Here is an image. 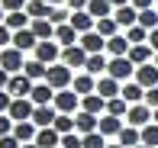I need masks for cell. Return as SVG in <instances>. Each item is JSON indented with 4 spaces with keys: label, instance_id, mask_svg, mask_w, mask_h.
Segmentation results:
<instances>
[{
    "label": "cell",
    "instance_id": "44dd1931",
    "mask_svg": "<svg viewBox=\"0 0 158 148\" xmlns=\"http://www.w3.org/2000/svg\"><path fill=\"white\" fill-rule=\"evenodd\" d=\"M126 58L132 61L135 68H139V65H148V61H152V45H148V42H142V45H132Z\"/></svg>",
    "mask_w": 158,
    "mask_h": 148
},
{
    "label": "cell",
    "instance_id": "94428289",
    "mask_svg": "<svg viewBox=\"0 0 158 148\" xmlns=\"http://www.w3.org/2000/svg\"><path fill=\"white\" fill-rule=\"evenodd\" d=\"M155 122H158V110H155Z\"/></svg>",
    "mask_w": 158,
    "mask_h": 148
},
{
    "label": "cell",
    "instance_id": "484cf974",
    "mask_svg": "<svg viewBox=\"0 0 158 148\" xmlns=\"http://www.w3.org/2000/svg\"><path fill=\"white\" fill-rule=\"evenodd\" d=\"M81 45L87 48L90 55H97V52H103V48H106V39L94 29V32H84V36H81Z\"/></svg>",
    "mask_w": 158,
    "mask_h": 148
},
{
    "label": "cell",
    "instance_id": "f6af8a7d",
    "mask_svg": "<svg viewBox=\"0 0 158 148\" xmlns=\"http://www.w3.org/2000/svg\"><path fill=\"white\" fill-rule=\"evenodd\" d=\"M48 19H52L55 26H64V23L71 19V13H68V10H61V6H55V10H52V16H48Z\"/></svg>",
    "mask_w": 158,
    "mask_h": 148
},
{
    "label": "cell",
    "instance_id": "f5cc1de1",
    "mask_svg": "<svg viewBox=\"0 0 158 148\" xmlns=\"http://www.w3.org/2000/svg\"><path fill=\"white\" fill-rule=\"evenodd\" d=\"M135 10H152V0H132Z\"/></svg>",
    "mask_w": 158,
    "mask_h": 148
},
{
    "label": "cell",
    "instance_id": "d6986e66",
    "mask_svg": "<svg viewBox=\"0 0 158 148\" xmlns=\"http://www.w3.org/2000/svg\"><path fill=\"white\" fill-rule=\"evenodd\" d=\"M35 145H39V148H61V132L55 129V126H48V129H39V135H35Z\"/></svg>",
    "mask_w": 158,
    "mask_h": 148
},
{
    "label": "cell",
    "instance_id": "7402d4cb",
    "mask_svg": "<svg viewBox=\"0 0 158 148\" xmlns=\"http://www.w3.org/2000/svg\"><path fill=\"white\" fill-rule=\"evenodd\" d=\"M71 87H74L81 97L97 94V77H94V74H74V84H71Z\"/></svg>",
    "mask_w": 158,
    "mask_h": 148
},
{
    "label": "cell",
    "instance_id": "6da1fadb",
    "mask_svg": "<svg viewBox=\"0 0 158 148\" xmlns=\"http://www.w3.org/2000/svg\"><path fill=\"white\" fill-rule=\"evenodd\" d=\"M45 84L48 87H55V90H68L71 84H74V74H71V68L64 65H48V74H45Z\"/></svg>",
    "mask_w": 158,
    "mask_h": 148
},
{
    "label": "cell",
    "instance_id": "603a6c76",
    "mask_svg": "<svg viewBox=\"0 0 158 148\" xmlns=\"http://www.w3.org/2000/svg\"><path fill=\"white\" fill-rule=\"evenodd\" d=\"M52 10H55V6L48 3V0H29V3H26V13H29L32 19H48Z\"/></svg>",
    "mask_w": 158,
    "mask_h": 148
},
{
    "label": "cell",
    "instance_id": "9f6ffc18",
    "mask_svg": "<svg viewBox=\"0 0 158 148\" xmlns=\"http://www.w3.org/2000/svg\"><path fill=\"white\" fill-rule=\"evenodd\" d=\"M0 23H6V10H3V3H0Z\"/></svg>",
    "mask_w": 158,
    "mask_h": 148
},
{
    "label": "cell",
    "instance_id": "be15d7a7",
    "mask_svg": "<svg viewBox=\"0 0 158 148\" xmlns=\"http://www.w3.org/2000/svg\"><path fill=\"white\" fill-rule=\"evenodd\" d=\"M155 65H158V55H155Z\"/></svg>",
    "mask_w": 158,
    "mask_h": 148
},
{
    "label": "cell",
    "instance_id": "f1b7e54d",
    "mask_svg": "<svg viewBox=\"0 0 158 148\" xmlns=\"http://www.w3.org/2000/svg\"><path fill=\"white\" fill-rule=\"evenodd\" d=\"M6 26H10L13 32H16V29H26V26H32V16L26 10H13V13H6Z\"/></svg>",
    "mask_w": 158,
    "mask_h": 148
},
{
    "label": "cell",
    "instance_id": "83f0119b",
    "mask_svg": "<svg viewBox=\"0 0 158 148\" xmlns=\"http://www.w3.org/2000/svg\"><path fill=\"white\" fill-rule=\"evenodd\" d=\"M119 97H123V100H129V103H142V100H145V87H142V84H135V81H126Z\"/></svg>",
    "mask_w": 158,
    "mask_h": 148
},
{
    "label": "cell",
    "instance_id": "7dc6e473",
    "mask_svg": "<svg viewBox=\"0 0 158 148\" xmlns=\"http://www.w3.org/2000/svg\"><path fill=\"white\" fill-rule=\"evenodd\" d=\"M0 148H23V142H19L16 135H3L0 138Z\"/></svg>",
    "mask_w": 158,
    "mask_h": 148
},
{
    "label": "cell",
    "instance_id": "ffe728a7",
    "mask_svg": "<svg viewBox=\"0 0 158 148\" xmlns=\"http://www.w3.org/2000/svg\"><path fill=\"white\" fill-rule=\"evenodd\" d=\"M13 135H16L23 145H26V142H35V135H39V126H35L32 119H26V122H16V126H13Z\"/></svg>",
    "mask_w": 158,
    "mask_h": 148
},
{
    "label": "cell",
    "instance_id": "d590c367",
    "mask_svg": "<svg viewBox=\"0 0 158 148\" xmlns=\"http://www.w3.org/2000/svg\"><path fill=\"white\" fill-rule=\"evenodd\" d=\"M106 113L123 119L126 113H129V100H123V97H113V100H106Z\"/></svg>",
    "mask_w": 158,
    "mask_h": 148
},
{
    "label": "cell",
    "instance_id": "6125c7cd",
    "mask_svg": "<svg viewBox=\"0 0 158 148\" xmlns=\"http://www.w3.org/2000/svg\"><path fill=\"white\" fill-rule=\"evenodd\" d=\"M135 148H148V145H135Z\"/></svg>",
    "mask_w": 158,
    "mask_h": 148
},
{
    "label": "cell",
    "instance_id": "e7e4bbea",
    "mask_svg": "<svg viewBox=\"0 0 158 148\" xmlns=\"http://www.w3.org/2000/svg\"><path fill=\"white\" fill-rule=\"evenodd\" d=\"M0 52H3V48H0Z\"/></svg>",
    "mask_w": 158,
    "mask_h": 148
},
{
    "label": "cell",
    "instance_id": "7bdbcfd3",
    "mask_svg": "<svg viewBox=\"0 0 158 148\" xmlns=\"http://www.w3.org/2000/svg\"><path fill=\"white\" fill-rule=\"evenodd\" d=\"M13 126H16V122H13L10 113H0V138H3V135H13Z\"/></svg>",
    "mask_w": 158,
    "mask_h": 148
},
{
    "label": "cell",
    "instance_id": "d4e9b609",
    "mask_svg": "<svg viewBox=\"0 0 158 148\" xmlns=\"http://www.w3.org/2000/svg\"><path fill=\"white\" fill-rule=\"evenodd\" d=\"M116 138H119L123 148H135V145H142V129H139V126H126Z\"/></svg>",
    "mask_w": 158,
    "mask_h": 148
},
{
    "label": "cell",
    "instance_id": "816d5d0a",
    "mask_svg": "<svg viewBox=\"0 0 158 148\" xmlns=\"http://www.w3.org/2000/svg\"><path fill=\"white\" fill-rule=\"evenodd\" d=\"M10 77H13L10 71H3V68H0V90H6V84H10Z\"/></svg>",
    "mask_w": 158,
    "mask_h": 148
},
{
    "label": "cell",
    "instance_id": "91938a15",
    "mask_svg": "<svg viewBox=\"0 0 158 148\" xmlns=\"http://www.w3.org/2000/svg\"><path fill=\"white\" fill-rule=\"evenodd\" d=\"M106 148H123V145H106Z\"/></svg>",
    "mask_w": 158,
    "mask_h": 148
},
{
    "label": "cell",
    "instance_id": "74e56055",
    "mask_svg": "<svg viewBox=\"0 0 158 148\" xmlns=\"http://www.w3.org/2000/svg\"><path fill=\"white\" fill-rule=\"evenodd\" d=\"M55 129H58L61 135H68V132H77V129H74V116H71V113H58V119H55Z\"/></svg>",
    "mask_w": 158,
    "mask_h": 148
},
{
    "label": "cell",
    "instance_id": "9c48e42d",
    "mask_svg": "<svg viewBox=\"0 0 158 148\" xmlns=\"http://www.w3.org/2000/svg\"><path fill=\"white\" fill-rule=\"evenodd\" d=\"M74 129L81 132V135H90V132L100 129V116L97 113H87V110H77L74 113Z\"/></svg>",
    "mask_w": 158,
    "mask_h": 148
},
{
    "label": "cell",
    "instance_id": "277c9868",
    "mask_svg": "<svg viewBox=\"0 0 158 148\" xmlns=\"http://www.w3.org/2000/svg\"><path fill=\"white\" fill-rule=\"evenodd\" d=\"M126 122L129 126H148V122H155V110L148 106V103H132L129 106V113H126Z\"/></svg>",
    "mask_w": 158,
    "mask_h": 148
},
{
    "label": "cell",
    "instance_id": "ba28073f",
    "mask_svg": "<svg viewBox=\"0 0 158 148\" xmlns=\"http://www.w3.org/2000/svg\"><path fill=\"white\" fill-rule=\"evenodd\" d=\"M32 77H26V74H13L10 77V84H6V94L13 97V100H19V97H29L32 94Z\"/></svg>",
    "mask_w": 158,
    "mask_h": 148
},
{
    "label": "cell",
    "instance_id": "5b68a950",
    "mask_svg": "<svg viewBox=\"0 0 158 148\" xmlns=\"http://www.w3.org/2000/svg\"><path fill=\"white\" fill-rule=\"evenodd\" d=\"M0 68L3 71H10V74H23V68H26V61H23V52L19 48H3L0 52Z\"/></svg>",
    "mask_w": 158,
    "mask_h": 148
},
{
    "label": "cell",
    "instance_id": "3957f363",
    "mask_svg": "<svg viewBox=\"0 0 158 148\" xmlns=\"http://www.w3.org/2000/svg\"><path fill=\"white\" fill-rule=\"evenodd\" d=\"M87 58H90V52L77 42V45H68V48H61V61L74 71V68H87Z\"/></svg>",
    "mask_w": 158,
    "mask_h": 148
},
{
    "label": "cell",
    "instance_id": "ab89813d",
    "mask_svg": "<svg viewBox=\"0 0 158 148\" xmlns=\"http://www.w3.org/2000/svg\"><path fill=\"white\" fill-rule=\"evenodd\" d=\"M139 26H145L148 32L158 29V13L155 10H139Z\"/></svg>",
    "mask_w": 158,
    "mask_h": 148
},
{
    "label": "cell",
    "instance_id": "5bb4252c",
    "mask_svg": "<svg viewBox=\"0 0 158 148\" xmlns=\"http://www.w3.org/2000/svg\"><path fill=\"white\" fill-rule=\"evenodd\" d=\"M29 100L35 103V106H52V103H55V87H48L45 81H42V84H35V87H32V94H29Z\"/></svg>",
    "mask_w": 158,
    "mask_h": 148
},
{
    "label": "cell",
    "instance_id": "7a4b0ae2",
    "mask_svg": "<svg viewBox=\"0 0 158 148\" xmlns=\"http://www.w3.org/2000/svg\"><path fill=\"white\" fill-rule=\"evenodd\" d=\"M77 106H81V94H77L74 87H68V90H55V110H58V113H71V116H74Z\"/></svg>",
    "mask_w": 158,
    "mask_h": 148
},
{
    "label": "cell",
    "instance_id": "11a10c76",
    "mask_svg": "<svg viewBox=\"0 0 158 148\" xmlns=\"http://www.w3.org/2000/svg\"><path fill=\"white\" fill-rule=\"evenodd\" d=\"M110 3H113V6H129L132 0H110Z\"/></svg>",
    "mask_w": 158,
    "mask_h": 148
},
{
    "label": "cell",
    "instance_id": "db71d44e",
    "mask_svg": "<svg viewBox=\"0 0 158 148\" xmlns=\"http://www.w3.org/2000/svg\"><path fill=\"white\" fill-rule=\"evenodd\" d=\"M148 45H152L155 52H158V29H152V32H148Z\"/></svg>",
    "mask_w": 158,
    "mask_h": 148
},
{
    "label": "cell",
    "instance_id": "f35d334b",
    "mask_svg": "<svg viewBox=\"0 0 158 148\" xmlns=\"http://www.w3.org/2000/svg\"><path fill=\"white\" fill-rule=\"evenodd\" d=\"M126 39L132 42V45H142V42H148V29H145V26H129Z\"/></svg>",
    "mask_w": 158,
    "mask_h": 148
},
{
    "label": "cell",
    "instance_id": "680465c9",
    "mask_svg": "<svg viewBox=\"0 0 158 148\" xmlns=\"http://www.w3.org/2000/svg\"><path fill=\"white\" fill-rule=\"evenodd\" d=\"M23 148H39V145H35V142H26V145H23Z\"/></svg>",
    "mask_w": 158,
    "mask_h": 148
},
{
    "label": "cell",
    "instance_id": "6f0895ef",
    "mask_svg": "<svg viewBox=\"0 0 158 148\" xmlns=\"http://www.w3.org/2000/svg\"><path fill=\"white\" fill-rule=\"evenodd\" d=\"M48 3H52V6H61V3H68V0H48Z\"/></svg>",
    "mask_w": 158,
    "mask_h": 148
},
{
    "label": "cell",
    "instance_id": "7c38bea8",
    "mask_svg": "<svg viewBox=\"0 0 158 148\" xmlns=\"http://www.w3.org/2000/svg\"><path fill=\"white\" fill-rule=\"evenodd\" d=\"M97 94L103 97V100H113V97H119V94H123V87H119V81H116V77L100 74V81H97Z\"/></svg>",
    "mask_w": 158,
    "mask_h": 148
},
{
    "label": "cell",
    "instance_id": "e0dca14e",
    "mask_svg": "<svg viewBox=\"0 0 158 148\" xmlns=\"http://www.w3.org/2000/svg\"><path fill=\"white\" fill-rule=\"evenodd\" d=\"M35 45H39V36L32 32V26L13 32V48H19V52H23V48H35Z\"/></svg>",
    "mask_w": 158,
    "mask_h": 148
},
{
    "label": "cell",
    "instance_id": "836d02e7",
    "mask_svg": "<svg viewBox=\"0 0 158 148\" xmlns=\"http://www.w3.org/2000/svg\"><path fill=\"white\" fill-rule=\"evenodd\" d=\"M23 74H26V77H32V81H45V74H48V65H42L39 58H32V61H26Z\"/></svg>",
    "mask_w": 158,
    "mask_h": 148
},
{
    "label": "cell",
    "instance_id": "52a82bcc",
    "mask_svg": "<svg viewBox=\"0 0 158 148\" xmlns=\"http://www.w3.org/2000/svg\"><path fill=\"white\" fill-rule=\"evenodd\" d=\"M106 74L110 77H116V81H129V77H135V65L126 58H110V68H106Z\"/></svg>",
    "mask_w": 158,
    "mask_h": 148
},
{
    "label": "cell",
    "instance_id": "c3c4849f",
    "mask_svg": "<svg viewBox=\"0 0 158 148\" xmlns=\"http://www.w3.org/2000/svg\"><path fill=\"white\" fill-rule=\"evenodd\" d=\"M10 106H13V97L6 90H0V113H10Z\"/></svg>",
    "mask_w": 158,
    "mask_h": 148
},
{
    "label": "cell",
    "instance_id": "60d3db41",
    "mask_svg": "<svg viewBox=\"0 0 158 148\" xmlns=\"http://www.w3.org/2000/svg\"><path fill=\"white\" fill-rule=\"evenodd\" d=\"M61 148H84V135H81V132H68V135H61Z\"/></svg>",
    "mask_w": 158,
    "mask_h": 148
},
{
    "label": "cell",
    "instance_id": "4fadbf2b",
    "mask_svg": "<svg viewBox=\"0 0 158 148\" xmlns=\"http://www.w3.org/2000/svg\"><path fill=\"white\" fill-rule=\"evenodd\" d=\"M68 23L74 26V29L81 32V36H84V32H94V29H97V19L90 16L87 10H74V13H71V19H68Z\"/></svg>",
    "mask_w": 158,
    "mask_h": 148
},
{
    "label": "cell",
    "instance_id": "f546056e",
    "mask_svg": "<svg viewBox=\"0 0 158 148\" xmlns=\"http://www.w3.org/2000/svg\"><path fill=\"white\" fill-rule=\"evenodd\" d=\"M55 29H58V26H55L52 19H32V32L39 36V42H45V39H55Z\"/></svg>",
    "mask_w": 158,
    "mask_h": 148
},
{
    "label": "cell",
    "instance_id": "30bf717a",
    "mask_svg": "<svg viewBox=\"0 0 158 148\" xmlns=\"http://www.w3.org/2000/svg\"><path fill=\"white\" fill-rule=\"evenodd\" d=\"M135 84H142L145 90H152V87H158V65L155 61H148V65H139L135 68V77H132Z\"/></svg>",
    "mask_w": 158,
    "mask_h": 148
},
{
    "label": "cell",
    "instance_id": "2e32d148",
    "mask_svg": "<svg viewBox=\"0 0 158 148\" xmlns=\"http://www.w3.org/2000/svg\"><path fill=\"white\" fill-rule=\"evenodd\" d=\"M55 119H58V110H55V103H52V106H35V113H32V122L39 126V129H48V126H55Z\"/></svg>",
    "mask_w": 158,
    "mask_h": 148
},
{
    "label": "cell",
    "instance_id": "e575fe53",
    "mask_svg": "<svg viewBox=\"0 0 158 148\" xmlns=\"http://www.w3.org/2000/svg\"><path fill=\"white\" fill-rule=\"evenodd\" d=\"M119 29H123V26H119L113 16H106V19H97V32H100L103 39H113V36H119Z\"/></svg>",
    "mask_w": 158,
    "mask_h": 148
},
{
    "label": "cell",
    "instance_id": "ac0fdd59",
    "mask_svg": "<svg viewBox=\"0 0 158 148\" xmlns=\"http://www.w3.org/2000/svg\"><path fill=\"white\" fill-rule=\"evenodd\" d=\"M55 42H58L61 48H68V45H77V42H81V32H77L71 23H64V26H58V29H55Z\"/></svg>",
    "mask_w": 158,
    "mask_h": 148
},
{
    "label": "cell",
    "instance_id": "cb8c5ba5",
    "mask_svg": "<svg viewBox=\"0 0 158 148\" xmlns=\"http://www.w3.org/2000/svg\"><path fill=\"white\" fill-rule=\"evenodd\" d=\"M129 48H132V42H129L126 36H113V39H106V52H110L113 58H123V55H129Z\"/></svg>",
    "mask_w": 158,
    "mask_h": 148
},
{
    "label": "cell",
    "instance_id": "9a60e30c",
    "mask_svg": "<svg viewBox=\"0 0 158 148\" xmlns=\"http://www.w3.org/2000/svg\"><path fill=\"white\" fill-rule=\"evenodd\" d=\"M113 19H116L123 29H129V26H139V10H135L132 3H129V6H116V10H113Z\"/></svg>",
    "mask_w": 158,
    "mask_h": 148
},
{
    "label": "cell",
    "instance_id": "8fae6325",
    "mask_svg": "<svg viewBox=\"0 0 158 148\" xmlns=\"http://www.w3.org/2000/svg\"><path fill=\"white\" fill-rule=\"evenodd\" d=\"M32 113H35V103L29 97H19V100H13V106H10L13 122H26V119H32Z\"/></svg>",
    "mask_w": 158,
    "mask_h": 148
},
{
    "label": "cell",
    "instance_id": "1f68e13d",
    "mask_svg": "<svg viewBox=\"0 0 158 148\" xmlns=\"http://www.w3.org/2000/svg\"><path fill=\"white\" fill-rule=\"evenodd\" d=\"M106 68H110L106 55H103V52H97V55H90V58H87V68H84V71L97 77V74H106Z\"/></svg>",
    "mask_w": 158,
    "mask_h": 148
},
{
    "label": "cell",
    "instance_id": "f907efd6",
    "mask_svg": "<svg viewBox=\"0 0 158 148\" xmlns=\"http://www.w3.org/2000/svg\"><path fill=\"white\" fill-rule=\"evenodd\" d=\"M87 3L90 0H68V10L74 13V10H87Z\"/></svg>",
    "mask_w": 158,
    "mask_h": 148
},
{
    "label": "cell",
    "instance_id": "ee69618b",
    "mask_svg": "<svg viewBox=\"0 0 158 148\" xmlns=\"http://www.w3.org/2000/svg\"><path fill=\"white\" fill-rule=\"evenodd\" d=\"M13 45V29L6 23H0V48H10Z\"/></svg>",
    "mask_w": 158,
    "mask_h": 148
},
{
    "label": "cell",
    "instance_id": "d6a6232c",
    "mask_svg": "<svg viewBox=\"0 0 158 148\" xmlns=\"http://www.w3.org/2000/svg\"><path fill=\"white\" fill-rule=\"evenodd\" d=\"M81 110H87V113H97V116H100V113L106 110V100H103L100 94H87V97H81Z\"/></svg>",
    "mask_w": 158,
    "mask_h": 148
},
{
    "label": "cell",
    "instance_id": "4316f807",
    "mask_svg": "<svg viewBox=\"0 0 158 148\" xmlns=\"http://www.w3.org/2000/svg\"><path fill=\"white\" fill-rule=\"evenodd\" d=\"M123 129H126V126H123V119H119V116H110V113L100 116V129H97V132H103V135H119Z\"/></svg>",
    "mask_w": 158,
    "mask_h": 148
},
{
    "label": "cell",
    "instance_id": "b9f144b4",
    "mask_svg": "<svg viewBox=\"0 0 158 148\" xmlns=\"http://www.w3.org/2000/svg\"><path fill=\"white\" fill-rule=\"evenodd\" d=\"M103 132H90V135H84V148H106V142H103Z\"/></svg>",
    "mask_w": 158,
    "mask_h": 148
},
{
    "label": "cell",
    "instance_id": "4dcf8cb0",
    "mask_svg": "<svg viewBox=\"0 0 158 148\" xmlns=\"http://www.w3.org/2000/svg\"><path fill=\"white\" fill-rule=\"evenodd\" d=\"M87 13L94 19H106V16H113V3H110V0H90V3H87Z\"/></svg>",
    "mask_w": 158,
    "mask_h": 148
},
{
    "label": "cell",
    "instance_id": "bcb514c9",
    "mask_svg": "<svg viewBox=\"0 0 158 148\" xmlns=\"http://www.w3.org/2000/svg\"><path fill=\"white\" fill-rule=\"evenodd\" d=\"M0 3H3L6 13H13V10H26V3H29V0H0Z\"/></svg>",
    "mask_w": 158,
    "mask_h": 148
},
{
    "label": "cell",
    "instance_id": "8992f818",
    "mask_svg": "<svg viewBox=\"0 0 158 148\" xmlns=\"http://www.w3.org/2000/svg\"><path fill=\"white\" fill-rule=\"evenodd\" d=\"M32 52H35V58H39L42 65H55V61L61 58V45H58L55 39H45V42H39V45H35Z\"/></svg>",
    "mask_w": 158,
    "mask_h": 148
},
{
    "label": "cell",
    "instance_id": "8d00e7d4",
    "mask_svg": "<svg viewBox=\"0 0 158 148\" xmlns=\"http://www.w3.org/2000/svg\"><path fill=\"white\" fill-rule=\"evenodd\" d=\"M142 145H148V148H158V122H148V126H142Z\"/></svg>",
    "mask_w": 158,
    "mask_h": 148
},
{
    "label": "cell",
    "instance_id": "681fc988",
    "mask_svg": "<svg viewBox=\"0 0 158 148\" xmlns=\"http://www.w3.org/2000/svg\"><path fill=\"white\" fill-rule=\"evenodd\" d=\"M145 103L152 110H158V87H152V90H145Z\"/></svg>",
    "mask_w": 158,
    "mask_h": 148
}]
</instances>
